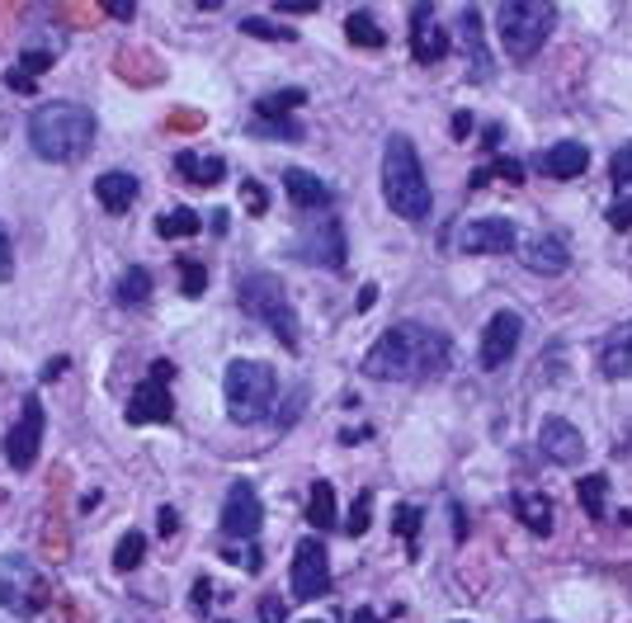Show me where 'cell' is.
Masks as SVG:
<instances>
[{
    "instance_id": "obj_54",
    "label": "cell",
    "mask_w": 632,
    "mask_h": 623,
    "mask_svg": "<svg viewBox=\"0 0 632 623\" xmlns=\"http://www.w3.org/2000/svg\"><path fill=\"white\" fill-rule=\"evenodd\" d=\"M307 623H316V619H307Z\"/></svg>"
},
{
    "instance_id": "obj_48",
    "label": "cell",
    "mask_w": 632,
    "mask_h": 623,
    "mask_svg": "<svg viewBox=\"0 0 632 623\" xmlns=\"http://www.w3.org/2000/svg\"><path fill=\"white\" fill-rule=\"evenodd\" d=\"M279 15H312L316 5H298V0H283V5H274Z\"/></svg>"
},
{
    "instance_id": "obj_8",
    "label": "cell",
    "mask_w": 632,
    "mask_h": 623,
    "mask_svg": "<svg viewBox=\"0 0 632 623\" xmlns=\"http://www.w3.org/2000/svg\"><path fill=\"white\" fill-rule=\"evenodd\" d=\"M217 524H222V539H232V543H255V539H260L265 506H260V491H255V482H246V477H241V482H232V487H227Z\"/></svg>"
},
{
    "instance_id": "obj_53",
    "label": "cell",
    "mask_w": 632,
    "mask_h": 623,
    "mask_svg": "<svg viewBox=\"0 0 632 623\" xmlns=\"http://www.w3.org/2000/svg\"><path fill=\"white\" fill-rule=\"evenodd\" d=\"M217 623H232V619H217Z\"/></svg>"
},
{
    "instance_id": "obj_52",
    "label": "cell",
    "mask_w": 632,
    "mask_h": 623,
    "mask_svg": "<svg viewBox=\"0 0 632 623\" xmlns=\"http://www.w3.org/2000/svg\"><path fill=\"white\" fill-rule=\"evenodd\" d=\"M354 623H383V614H373V609H359V614H354Z\"/></svg>"
},
{
    "instance_id": "obj_27",
    "label": "cell",
    "mask_w": 632,
    "mask_h": 623,
    "mask_svg": "<svg viewBox=\"0 0 632 623\" xmlns=\"http://www.w3.org/2000/svg\"><path fill=\"white\" fill-rule=\"evenodd\" d=\"M199 232H203V218L194 208H170V213L156 218V236L161 241H180V236H199Z\"/></svg>"
},
{
    "instance_id": "obj_49",
    "label": "cell",
    "mask_w": 632,
    "mask_h": 623,
    "mask_svg": "<svg viewBox=\"0 0 632 623\" xmlns=\"http://www.w3.org/2000/svg\"><path fill=\"white\" fill-rule=\"evenodd\" d=\"M472 133V114H458L453 118V137H467Z\"/></svg>"
},
{
    "instance_id": "obj_16",
    "label": "cell",
    "mask_w": 632,
    "mask_h": 623,
    "mask_svg": "<svg viewBox=\"0 0 632 623\" xmlns=\"http://www.w3.org/2000/svg\"><path fill=\"white\" fill-rule=\"evenodd\" d=\"M411 57L420 67H434V62L449 57V34L439 29L434 5H411Z\"/></svg>"
},
{
    "instance_id": "obj_19",
    "label": "cell",
    "mask_w": 632,
    "mask_h": 623,
    "mask_svg": "<svg viewBox=\"0 0 632 623\" xmlns=\"http://www.w3.org/2000/svg\"><path fill=\"white\" fill-rule=\"evenodd\" d=\"M533 170H543L548 180H576V175H585L590 170V147L585 142H552V147H543V152L533 156Z\"/></svg>"
},
{
    "instance_id": "obj_26",
    "label": "cell",
    "mask_w": 632,
    "mask_h": 623,
    "mask_svg": "<svg viewBox=\"0 0 632 623\" xmlns=\"http://www.w3.org/2000/svg\"><path fill=\"white\" fill-rule=\"evenodd\" d=\"M463 34H467V48H472V81H491V57L482 52V10L477 5L463 10Z\"/></svg>"
},
{
    "instance_id": "obj_40",
    "label": "cell",
    "mask_w": 632,
    "mask_h": 623,
    "mask_svg": "<svg viewBox=\"0 0 632 623\" xmlns=\"http://www.w3.org/2000/svg\"><path fill=\"white\" fill-rule=\"evenodd\" d=\"M15 279V241H10V227L0 222V284Z\"/></svg>"
},
{
    "instance_id": "obj_42",
    "label": "cell",
    "mask_w": 632,
    "mask_h": 623,
    "mask_svg": "<svg viewBox=\"0 0 632 623\" xmlns=\"http://www.w3.org/2000/svg\"><path fill=\"white\" fill-rule=\"evenodd\" d=\"M5 85H10L15 95H34V90H38V81H34V76H29V71H19V67H10V71H5Z\"/></svg>"
},
{
    "instance_id": "obj_9",
    "label": "cell",
    "mask_w": 632,
    "mask_h": 623,
    "mask_svg": "<svg viewBox=\"0 0 632 623\" xmlns=\"http://www.w3.org/2000/svg\"><path fill=\"white\" fill-rule=\"evenodd\" d=\"M331 553L321 534H307L293 548V600H326L331 595Z\"/></svg>"
},
{
    "instance_id": "obj_41",
    "label": "cell",
    "mask_w": 632,
    "mask_h": 623,
    "mask_svg": "<svg viewBox=\"0 0 632 623\" xmlns=\"http://www.w3.org/2000/svg\"><path fill=\"white\" fill-rule=\"evenodd\" d=\"M260 623H288V605L279 595H260Z\"/></svg>"
},
{
    "instance_id": "obj_35",
    "label": "cell",
    "mask_w": 632,
    "mask_h": 623,
    "mask_svg": "<svg viewBox=\"0 0 632 623\" xmlns=\"http://www.w3.org/2000/svg\"><path fill=\"white\" fill-rule=\"evenodd\" d=\"M241 34L250 38H265V43H293V29H283V24H274V19H260V15H246L241 19Z\"/></svg>"
},
{
    "instance_id": "obj_46",
    "label": "cell",
    "mask_w": 632,
    "mask_h": 623,
    "mask_svg": "<svg viewBox=\"0 0 632 623\" xmlns=\"http://www.w3.org/2000/svg\"><path fill=\"white\" fill-rule=\"evenodd\" d=\"M373 303H378V284H364V288H359V303H354V312H368Z\"/></svg>"
},
{
    "instance_id": "obj_29",
    "label": "cell",
    "mask_w": 632,
    "mask_h": 623,
    "mask_svg": "<svg viewBox=\"0 0 632 623\" xmlns=\"http://www.w3.org/2000/svg\"><path fill=\"white\" fill-rule=\"evenodd\" d=\"M151 288H156L151 270H142V265H128V274L118 279V303H123V307H142L151 298Z\"/></svg>"
},
{
    "instance_id": "obj_39",
    "label": "cell",
    "mask_w": 632,
    "mask_h": 623,
    "mask_svg": "<svg viewBox=\"0 0 632 623\" xmlns=\"http://www.w3.org/2000/svg\"><path fill=\"white\" fill-rule=\"evenodd\" d=\"M604 222H609L614 232H628V227H632V194H618V199L609 203V213H604Z\"/></svg>"
},
{
    "instance_id": "obj_13",
    "label": "cell",
    "mask_w": 632,
    "mask_h": 623,
    "mask_svg": "<svg viewBox=\"0 0 632 623\" xmlns=\"http://www.w3.org/2000/svg\"><path fill=\"white\" fill-rule=\"evenodd\" d=\"M519 340H524V317H519L515 307H500V312H491V321H486V331H482V350H477L482 369L500 373L519 354Z\"/></svg>"
},
{
    "instance_id": "obj_38",
    "label": "cell",
    "mask_w": 632,
    "mask_h": 623,
    "mask_svg": "<svg viewBox=\"0 0 632 623\" xmlns=\"http://www.w3.org/2000/svg\"><path fill=\"white\" fill-rule=\"evenodd\" d=\"M15 67H19V71H29V76L38 81L43 71H52V52H48V48H24V52H19Z\"/></svg>"
},
{
    "instance_id": "obj_5",
    "label": "cell",
    "mask_w": 632,
    "mask_h": 623,
    "mask_svg": "<svg viewBox=\"0 0 632 623\" xmlns=\"http://www.w3.org/2000/svg\"><path fill=\"white\" fill-rule=\"evenodd\" d=\"M222 397H227V416L236 425L265 421V411L279 397V373L260 359H232L222 373Z\"/></svg>"
},
{
    "instance_id": "obj_1",
    "label": "cell",
    "mask_w": 632,
    "mask_h": 623,
    "mask_svg": "<svg viewBox=\"0 0 632 623\" xmlns=\"http://www.w3.org/2000/svg\"><path fill=\"white\" fill-rule=\"evenodd\" d=\"M453 364V345L444 331H434L425 321H392L383 336L368 345L359 369L373 383H430L444 378Z\"/></svg>"
},
{
    "instance_id": "obj_11",
    "label": "cell",
    "mask_w": 632,
    "mask_h": 623,
    "mask_svg": "<svg viewBox=\"0 0 632 623\" xmlns=\"http://www.w3.org/2000/svg\"><path fill=\"white\" fill-rule=\"evenodd\" d=\"M302 265H326V270L345 274V260H350V246H345V222L340 218H321V222H307L293 246Z\"/></svg>"
},
{
    "instance_id": "obj_20",
    "label": "cell",
    "mask_w": 632,
    "mask_h": 623,
    "mask_svg": "<svg viewBox=\"0 0 632 623\" xmlns=\"http://www.w3.org/2000/svg\"><path fill=\"white\" fill-rule=\"evenodd\" d=\"M599 373L618 383V378H632V317L618 321L609 336L599 340Z\"/></svg>"
},
{
    "instance_id": "obj_2",
    "label": "cell",
    "mask_w": 632,
    "mask_h": 623,
    "mask_svg": "<svg viewBox=\"0 0 632 623\" xmlns=\"http://www.w3.org/2000/svg\"><path fill=\"white\" fill-rule=\"evenodd\" d=\"M100 133L95 114L76 100H48L29 114V147H34L38 161H52V166H71L90 152V142Z\"/></svg>"
},
{
    "instance_id": "obj_31",
    "label": "cell",
    "mask_w": 632,
    "mask_h": 623,
    "mask_svg": "<svg viewBox=\"0 0 632 623\" xmlns=\"http://www.w3.org/2000/svg\"><path fill=\"white\" fill-rule=\"evenodd\" d=\"M486 180H510V185H524V166H519V161H510V156H496L491 166L472 170V180H467V189H482Z\"/></svg>"
},
{
    "instance_id": "obj_12",
    "label": "cell",
    "mask_w": 632,
    "mask_h": 623,
    "mask_svg": "<svg viewBox=\"0 0 632 623\" xmlns=\"http://www.w3.org/2000/svg\"><path fill=\"white\" fill-rule=\"evenodd\" d=\"M48 600V581L24 562V557H5L0 562V605L15 614H38Z\"/></svg>"
},
{
    "instance_id": "obj_23",
    "label": "cell",
    "mask_w": 632,
    "mask_h": 623,
    "mask_svg": "<svg viewBox=\"0 0 632 623\" xmlns=\"http://www.w3.org/2000/svg\"><path fill=\"white\" fill-rule=\"evenodd\" d=\"M510 506H515L519 524H524L529 534H552V501L543 491H515Z\"/></svg>"
},
{
    "instance_id": "obj_22",
    "label": "cell",
    "mask_w": 632,
    "mask_h": 623,
    "mask_svg": "<svg viewBox=\"0 0 632 623\" xmlns=\"http://www.w3.org/2000/svg\"><path fill=\"white\" fill-rule=\"evenodd\" d=\"M175 170H180L189 185H199V189H213L227 180V161L222 156H199V152H180L175 156Z\"/></svg>"
},
{
    "instance_id": "obj_7",
    "label": "cell",
    "mask_w": 632,
    "mask_h": 623,
    "mask_svg": "<svg viewBox=\"0 0 632 623\" xmlns=\"http://www.w3.org/2000/svg\"><path fill=\"white\" fill-rule=\"evenodd\" d=\"M170 378H175V364H170V359H156L147 369V378H142L133 388V397H128V425H170L175 421Z\"/></svg>"
},
{
    "instance_id": "obj_47",
    "label": "cell",
    "mask_w": 632,
    "mask_h": 623,
    "mask_svg": "<svg viewBox=\"0 0 632 623\" xmlns=\"http://www.w3.org/2000/svg\"><path fill=\"white\" fill-rule=\"evenodd\" d=\"M449 510H453V539L463 543V539H467V520H463V506H458V501H449Z\"/></svg>"
},
{
    "instance_id": "obj_37",
    "label": "cell",
    "mask_w": 632,
    "mask_h": 623,
    "mask_svg": "<svg viewBox=\"0 0 632 623\" xmlns=\"http://www.w3.org/2000/svg\"><path fill=\"white\" fill-rule=\"evenodd\" d=\"M368 515H373V491H359V501L350 506V524H345V534L359 539V534L368 529Z\"/></svg>"
},
{
    "instance_id": "obj_3",
    "label": "cell",
    "mask_w": 632,
    "mask_h": 623,
    "mask_svg": "<svg viewBox=\"0 0 632 623\" xmlns=\"http://www.w3.org/2000/svg\"><path fill=\"white\" fill-rule=\"evenodd\" d=\"M383 199L397 218L430 222L434 194H430V180H425V166H420L416 142L406 133H392L383 147Z\"/></svg>"
},
{
    "instance_id": "obj_15",
    "label": "cell",
    "mask_w": 632,
    "mask_h": 623,
    "mask_svg": "<svg viewBox=\"0 0 632 623\" xmlns=\"http://www.w3.org/2000/svg\"><path fill=\"white\" fill-rule=\"evenodd\" d=\"M538 454L548 458V463H557V468H576L585 454V435L571 421H562V416H548V421L538 425Z\"/></svg>"
},
{
    "instance_id": "obj_44",
    "label": "cell",
    "mask_w": 632,
    "mask_h": 623,
    "mask_svg": "<svg viewBox=\"0 0 632 623\" xmlns=\"http://www.w3.org/2000/svg\"><path fill=\"white\" fill-rule=\"evenodd\" d=\"M241 185H246V199H250V208H255V213H265V189H260V180H241Z\"/></svg>"
},
{
    "instance_id": "obj_33",
    "label": "cell",
    "mask_w": 632,
    "mask_h": 623,
    "mask_svg": "<svg viewBox=\"0 0 632 623\" xmlns=\"http://www.w3.org/2000/svg\"><path fill=\"white\" fill-rule=\"evenodd\" d=\"M175 265H180V293H184V298H203V288H208V270H203V260L180 255Z\"/></svg>"
},
{
    "instance_id": "obj_6",
    "label": "cell",
    "mask_w": 632,
    "mask_h": 623,
    "mask_svg": "<svg viewBox=\"0 0 632 623\" xmlns=\"http://www.w3.org/2000/svg\"><path fill=\"white\" fill-rule=\"evenodd\" d=\"M552 24H557V5H538V0H515V5L496 10V38L505 57H515V62H529L543 52Z\"/></svg>"
},
{
    "instance_id": "obj_30",
    "label": "cell",
    "mask_w": 632,
    "mask_h": 623,
    "mask_svg": "<svg viewBox=\"0 0 632 623\" xmlns=\"http://www.w3.org/2000/svg\"><path fill=\"white\" fill-rule=\"evenodd\" d=\"M307 520L316 524V534L321 529H335V487L321 477V482H312V501H307Z\"/></svg>"
},
{
    "instance_id": "obj_25",
    "label": "cell",
    "mask_w": 632,
    "mask_h": 623,
    "mask_svg": "<svg viewBox=\"0 0 632 623\" xmlns=\"http://www.w3.org/2000/svg\"><path fill=\"white\" fill-rule=\"evenodd\" d=\"M307 104V90H274V95H260L255 100V123H288V114L293 109H302Z\"/></svg>"
},
{
    "instance_id": "obj_24",
    "label": "cell",
    "mask_w": 632,
    "mask_h": 623,
    "mask_svg": "<svg viewBox=\"0 0 632 623\" xmlns=\"http://www.w3.org/2000/svg\"><path fill=\"white\" fill-rule=\"evenodd\" d=\"M576 501H581V510H585V520H595V524H604L609 520V477L604 472H585L581 482H576Z\"/></svg>"
},
{
    "instance_id": "obj_17",
    "label": "cell",
    "mask_w": 632,
    "mask_h": 623,
    "mask_svg": "<svg viewBox=\"0 0 632 623\" xmlns=\"http://www.w3.org/2000/svg\"><path fill=\"white\" fill-rule=\"evenodd\" d=\"M524 251V270L529 274H543V279H562L571 270V246H566L557 232H538L533 241H519Z\"/></svg>"
},
{
    "instance_id": "obj_45",
    "label": "cell",
    "mask_w": 632,
    "mask_h": 623,
    "mask_svg": "<svg viewBox=\"0 0 632 623\" xmlns=\"http://www.w3.org/2000/svg\"><path fill=\"white\" fill-rule=\"evenodd\" d=\"M208 595H213V586H208V581H194V609H199V614H208V605H213Z\"/></svg>"
},
{
    "instance_id": "obj_34",
    "label": "cell",
    "mask_w": 632,
    "mask_h": 623,
    "mask_svg": "<svg viewBox=\"0 0 632 623\" xmlns=\"http://www.w3.org/2000/svg\"><path fill=\"white\" fill-rule=\"evenodd\" d=\"M142 553H147V539H142L137 529H128L114 548V567L118 572H133V567H142Z\"/></svg>"
},
{
    "instance_id": "obj_28",
    "label": "cell",
    "mask_w": 632,
    "mask_h": 623,
    "mask_svg": "<svg viewBox=\"0 0 632 623\" xmlns=\"http://www.w3.org/2000/svg\"><path fill=\"white\" fill-rule=\"evenodd\" d=\"M345 34H350L354 48H383V43H387L383 24L373 19V10H350V19H345Z\"/></svg>"
},
{
    "instance_id": "obj_21",
    "label": "cell",
    "mask_w": 632,
    "mask_h": 623,
    "mask_svg": "<svg viewBox=\"0 0 632 623\" xmlns=\"http://www.w3.org/2000/svg\"><path fill=\"white\" fill-rule=\"evenodd\" d=\"M95 199L109 213H128L137 203V175H128V170H104L100 180H95Z\"/></svg>"
},
{
    "instance_id": "obj_32",
    "label": "cell",
    "mask_w": 632,
    "mask_h": 623,
    "mask_svg": "<svg viewBox=\"0 0 632 623\" xmlns=\"http://www.w3.org/2000/svg\"><path fill=\"white\" fill-rule=\"evenodd\" d=\"M420 524H425V510H420V506H411V501H406V506H397V510H392V529H397L401 539H406V553H411V557H416Z\"/></svg>"
},
{
    "instance_id": "obj_10",
    "label": "cell",
    "mask_w": 632,
    "mask_h": 623,
    "mask_svg": "<svg viewBox=\"0 0 632 623\" xmlns=\"http://www.w3.org/2000/svg\"><path fill=\"white\" fill-rule=\"evenodd\" d=\"M43 430H48V416H43V397L29 392L24 397V411L15 416L10 435H5V463L15 472H29L38 463V449H43Z\"/></svg>"
},
{
    "instance_id": "obj_14",
    "label": "cell",
    "mask_w": 632,
    "mask_h": 623,
    "mask_svg": "<svg viewBox=\"0 0 632 623\" xmlns=\"http://www.w3.org/2000/svg\"><path fill=\"white\" fill-rule=\"evenodd\" d=\"M458 251L463 255H510L519 251V222L510 218H467L458 227Z\"/></svg>"
},
{
    "instance_id": "obj_51",
    "label": "cell",
    "mask_w": 632,
    "mask_h": 623,
    "mask_svg": "<svg viewBox=\"0 0 632 623\" xmlns=\"http://www.w3.org/2000/svg\"><path fill=\"white\" fill-rule=\"evenodd\" d=\"M62 369H67V354H62V359H48V369H43V378H57Z\"/></svg>"
},
{
    "instance_id": "obj_36",
    "label": "cell",
    "mask_w": 632,
    "mask_h": 623,
    "mask_svg": "<svg viewBox=\"0 0 632 623\" xmlns=\"http://www.w3.org/2000/svg\"><path fill=\"white\" fill-rule=\"evenodd\" d=\"M609 180H614L618 194H628L632 189V142H623L614 152V161H609Z\"/></svg>"
},
{
    "instance_id": "obj_50",
    "label": "cell",
    "mask_w": 632,
    "mask_h": 623,
    "mask_svg": "<svg viewBox=\"0 0 632 623\" xmlns=\"http://www.w3.org/2000/svg\"><path fill=\"white\" fill-rule=\"evenodd\" d=\"M104 10H109L114 19H133L137 15V5H104Z\"/></svg>"
},
{
    "instance_id": "obj_18",
    "label": "cell",
    "mask_w": 632,
    "mask_h": 623,
    "mask_svg": "<svg viewBox=\"0 0 632 623\" xmlns=\"http://www.w3.org/2000/svg\"><path fill=\"white\" fill-rule=\"evenodd\" d=\"M283 194H288V203L302 208V213H326V208L335 203V189L326 185L316 170H302V166L283 170Z\"/></svg>"
},
{
    "instance_id": "obj_43",
    "label": "cell",
    "mask_w": 632,
    "mask_h": 623,
    "mask_svg": "<svg viewBox=\"0 0 632 623\" xmlns=\"http://www.w3.org/2000/svg\"><path fill=\"white\" fill-rule=\"evenodd\" d=\"M156 529H161V539H170V534L180 529V510H175V506H161V510H156Z\"/></svg>"
},
{
    "instance_id": "obj_4",
    "label": "cell",
    "mask_w": 632,
    "mask_h": 623,
    "mask_svg": "<svg viewBox=\"0 0 632 623\" xmlns=\"http://www.w3.org/2000/svg\"><path fill=\"white\" fill-rule=\"evenodd\" d=\"M236 303H241V312L250 321H260L283 350H298V312H293V298H288L279 274H269V270L241 274L236 279Z\"/></svg>"
},
{
    "instance_id": "obj_55",
    "label": "cell",
    "mask_w": 632,
    "mask_h": 623,
    "mask_svg": "<svg viewBox=\"0 0 632 623\" xmlns=\"http://www.w3.org/2000/svg\"><path fill=\"white\" fill-rule=\"evenodd\" d=\"M458 623H463V619H458Z\"/></svg>"
}]
</instances>
